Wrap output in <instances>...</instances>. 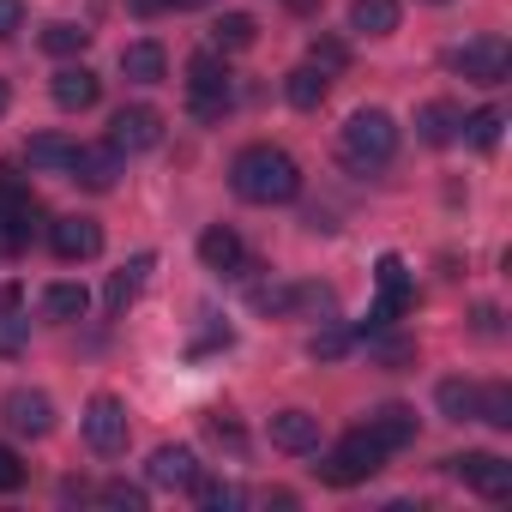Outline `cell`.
<instances>
[{"mask_svg": "<svg viewBox=\"0 0 512 512\" xmlns=\"http://www.w3.org/2000/svg\"><path fill=\"white\" fill-rule=\"evenodd\" d=\"M229 187L247 205H290L302 193V163L290 151H278V145H247L229 163Z\"/></svg>", "mask_w": 512, "mask_h": 512, "instance_id": "1", "label": "cell"}, {"mask_svg": "<svg viewBox=\"0 0 512 512\" xmlns=\"http://www.w3.org/2000/svg\"><path fill=\"white\" fill-rule=\"evenodd\" d=\"M344 163L356 169V175H368V169H386L392 157H398V121L386 115V109H356L350 115V127H344Z\"/></svg>", "mask_w": 512, "mask_h": 512, "instance_id": "2", "label": "cell"}, {"mask_svg": "<svg viewBox=\"0 0 512 512\" xmlns=\"http://www.w3.org/2000/svg\"><path fill=\"white\" fill-rule=\"evenodd\" d=\"M380 464H386V446H380L368 428H350V434H344V440H338L320 464H314V470H320L332 488H356V482H368Z\"/></svg>", "mask_w": 512, "mask_h": 512, "instance_id": "3", "label": "cell"}, {"mask_svg": "<svg viewBox=\"0 0 512 512\" xmlns=\"http://www.w3.org/2000/svg\"><path fill=\"white\" fill-rule=\"evenodd\" d=\"M187 109H193L199 121H223V115L235 109V85H229V67H223L217 49L187 61Z\"/></svg>", "mask_w": 512, "mask_h": 512, "instance_id": "4", "label": "cell"}, {"mask_svg": "<svg viewBox=\"0 0 512 512\" xmlns=\"http://www.w3.org/2000/svg\"><path fill=\"white\" fill-rule=\"evenodd\" d=\"M446 67H452L458 79H476V85H506L512 49H506V37H470V43L446 49Z\"/></svg>", "mask_w": 512, "mask_h": 512, "instance_id": "5", "label": "cell"}, {"mask_svg": "<svg viewBox=\"0 0 512 512\" xmlns=\"http://www.w3.org/2000/svg\"><path fill=\"white\" fill-rule=\"evenodd\" d=\"M85 446L97 452V458H115V452H127V404L121 398H109V392H97L91 404H85Z\"/></svg>", "mask_w": 512, "mask_h": 512, "instance_id": "6", "label": "cell"}, {"mask_svg": "<svg viewBox=\"0 0 512 512\" xmlns=\"http://www.w3.org/2000/svg\"><path fill=\"white\" fill-rule=\"evenodd\" d=\"M446 470L464 488H476L482 500H512V464L494 458V452H458V458H446Z\"/></svg>", "mask_w": 512, "mask_h": 512, "instance_id": "7", "label": "cell"}, {"mask_svg": "<svg viewBox=\"0 0 512 512\" xmlns=\"http://www.w3.org/2000/svg\"><path fill=\"white\" fill-rule=\"evenodd\" d=\"M157 139H163V115H157L151 103H127V109H115V121H109V145H115L121 157L151 151Z\"/></svg>", "mask_w": 512, "mask_h": 512, "instance_id": "8", "label": "cell"}, {"mask_svg": "<svg viewBox=\"0 0 512 512\" xmlns=\"http://www.w3.org/2000/svg\"><path fill=\"white\" fill-rule=\"evenodd\" d=\"M374 278H380V302H374V314H368V326L362 332H374V326H392L404 308H410V272H404V260L398 253H380V266H374Z\"/></svg>", "mask_w": 512, "mask_h": 512, "instance_id": "9", "label": "cell"}, {"mask_svg": "<svg viewBox=\"0 0 512 512\" xmlns=\"http://www.w3.org/2000/svg\"><path fill=\"white\" fill-rule=\"evenodd\" d=\"M0 416H7V428H13V434H25V440H43V434H55V404H49V392H31V386L7 392Z\"/></svg>", "mask_w": 512, "mask_h": 512, "instance_id": "10", "label": "cell"}, {"mask_svg": "<svg viewBox=\"0 0 512 512\" xmlns=\"http://www.w3.org/2000/svg\"><path fill=\"white\" fill-rule=\"evenodd\" d=\"M49 247L61 253L67 266H79V260H97V253H103V229L91 217H55L49 223Z\"/></svg>", "mask_w": 512, "mask_h": 512, "instance_id": "11", "label": "cell"}, {"mask_svg": "<svg viewBox=\"0 0 512 512\" xmlns=\"http://www.w3.org/2000/svg\"><path fill=\"white\" fill-rule=\"evenodd\" d=\"M67 175H73L79 187H91V193H109V187L121 181V151H115V145H79L73 163H67Z\"/></svg>", "mask_w": 512, "mask_h": 512, "instance_id": "12", "label": "cell"}, {"mask_svg": "<svg viewBox=\"0 0 512 512\" xmlns=\"http://www.w3.org/2000/svg\"><path fill=\"white\" fill-rule=\"evenodd\" d=\"M151 266H157L151 253H133V260H127L121 272H109V290H103V314H109V320H121V314H127V308L139 302V290H145Z\"/></svg>", "mask_w": 512, "mask_h": 512, "instance_id": "13", "label": "cell"}, {"mask_svg": "<svg viewBox=\"0 0 512 512\" xmlns=\"http://www.w3.org/2000/svg\"><path fill=\"white\" fill-rule=\"evenodd\" d=\"M49 91H55V103H61L67 115H85V109H97V97H103V79H97L91 67H61V73L49 79Z\"/></svg>", "mask_w": 512, "mask_h": 512, "instance_id": "14", "label": "cell"}, {"mask_svg": "<svg viewBox=\"0 0 512 512\" xmlns=\"http://www.w3.org/2000/svg\"><path fill=\"white\" fill-rule=\"evenodd\" d=\"M272 446L278 452H320V416L314 410H278L272 416Z\"/></svg>", "mask_w": 512, "mask_h": 512, "instance_id": "15", "label": "cell"}, {"mask_svg": "<svg viewBox=\"0 0 512 512\" xmlns=\"http://www.w3.org/2000/svg\"><path fill=\"white\" fill-rule=\"evenodd\" d=\"M145 476L157 488H193L199 482V452L193 446H157L151 464H145Z\"/></svg>", "mask_w": 512, "mask_h": 512, "instance_id": "16", "label": "cell"}, {"mask_svg": "<svg viewBox=\"0 0 512 512\" xmlns=\"http://www.w3.org/2000/svg\"><path fill=\"white\" fill-rule=\"evenodd\" d=\"M458 127H464V109H458V103H446V97H434V103H422V109H416V133H422V145H452V139H458Z\"/></svg>", "mask_w": 512, "mask_h": 512, "instance_id": "17", "label": "cell"}, {"mask_svg": "<svg viewBox=\"0 0 512 512\" xmlns=\"http://www.w3.org/2000/svg\"><path fill=\"white\" fill-rule=\"evenodd\" d=\"M368 434H374L386 452H398V446L416 440V410H410V404H380V410L368 416Z\"/></svg>", "mask_w": 512, "mask_h": 512, "instance_id": "18", "label": "cell"}, {"mask_svg": "<svg viewBox=\"0 0 512 512\" xmlns=\"http://www.w3.org/2000/svg\"><path fill=\"white\" fill-rule=\"evenodd\" d=\"M121 73L139 79V85H163V79H169L163 43H151V37H145V43H127V49H121Z\"/></svg>", "mask_w": 512, "mask_h": 512, "instance_id": "19", "label": "cell"}, {"mask_svg": "<svg viewBox=\"0 0 512 512\" xmlns=\"http://www.w3.org/2000/svg\"><path fill=\"white\" fill-rule=\"evenodd\" d=\"M73 151H79V145H73L67 133H31V139H25V163L43 169V175H67Z\"/></svg>", "mask_w": 512, "mask_h": 512, "instance_id": "20", "label": "cell"}, {"mask_svg": "<svg viewBox=\"0 0 512 512\" xmlns=\"http://www.w3.org/2000/svg\"><path fill=\"white\" fill-rule=\"evenodd\" d=\"M199 260H205L211 272H241V235H235L229 223H211V229L199 235Z\"/></svg>", "mask_w": 512, "mask_h": 512, "instance_id": "21", "label": "cell"}, {"mask_svg": "<svg viewBox=\"0 0 512 512\" xmlns=\"http://www.w3.org/2000/svg\"><path fill=\"white\" fill-rule=\"evenodd\" d=\"M350 31L356 37H392L398 31V0H350Z\"/></svg>", "mask_w": 512, "mask_h": 512, "instance_id": "22", "label": "cell"}, {"mask_svg": "<svg viewBox=\"0 0 512 512\" xmlns=\"http://www.w3.org/2000/svg\"><path fill=\"white\" fill-rule=\"evenodd\" d=\"M362 350H368V362H380V368H410V362H416V344H410V338H398L392 326L362 332Z\"/></svg>", "mask_w": 512, "mask_h": 512, "instance_id": "23", "label": "cell"}, {"mask_svg": "<svg viewBox=\"0 0 512 512\" xmlns=\"http://www.w3.org/2000/svg\"><path fill=\"white\" fill-rule=\"evenodd\" d=\"M326 91H332V73H320L314 61H308V67H296V73L284 79V97H290L296 109H320V103H326Z\"/></svg>", "mask_w": 512, "mask_h": 512, "instance_id": "24", "label": "cell"}, {"mask_svg": "<svg viewBox=\"0 0 512 512\" xmlns=\"http://www.w3.org/2000/svg\"><path fill=\"white\" fill-rule=\"evenodd\" d=\"M253 37H260V25H253V13H223V19L211 25V49H217V55L253 49Z\"/></svg>", "mask_w": 512, "mask_h": 512, "instance_id": "25", "label": "cell"}, {"mask_svg": "<svg viewBox=\"0 0 512 512\" xmlns=\"http://www.w3.org/2000/svg\"><path fill=\"white\" fill-rule=\"evenodd\" d=\"M434 404L446 422H476V386L470 380H440L434 386Z\"/></svg>", "mask_w": 512, "mask_h": 512, "instance_id": "26", "label": "cell"}, {"mask_svg": "<svg viewBox=\"0 0 512 512\" xmlns=\"http://www.w3.org/2000/svg\"><path fill=\"white\" fill-rule=\"evenodd\" d=\"M43 308H49V320H85L91 290H85V284H49V290H43Z\"/></svg>", "mask_w": 512, "mask_h": 512, "instance_id": "27", "label": "cell"}, {"mask_svg": "<svg viewBox=\"0 0 512 512\" xmlns=\"http://www.w3.org/2000/svg\"><path fill=\"white\" fill-rule=\"evenodd\" d=\"M476 422L488 428H512V386H476Z\"/></svg>", "mask_w": 512, "mask_h": 512, "instance_id": "28", "label": "cell"}, {"mask_svg": "<svg viewBox=\"0 0 512 512\" xmlns=\"http://www.w3.org/2000/svg\"><path fill=\"white\" fill-rule=\"evenodd\" d=\"M187 494H193V500H199L205 512H235V506H247L241 482H205V476H199V482H193Z\"/></svg>", "mask_w": 512, "mask_h": 512, "instance_id": "29", "label": "cell"}, {"mask_svg": "<svg viewBox=\"0 0 512 512\" xmlns=\"http://www.w3.org/2000/svg\"><path fill=\"white\" fill-rule=\"evenodd\" d=\"M500 127H506V115H500V109H476V115H464V127H458V133H464L476 151H494V145H500Z\"/></svg>", "mask_w": 512, "mask_h": 512, "instance_id": "30", "label": "cell"}, {"mask_svg": "<svg viewBox=\"0 0 512 512\" xmlns=\"http://www.w3.org/2000/svg\"><path fill=\"white\" fill-rule=\"evenodd\" d=\"M253 302V314H272V320H284V314H296V284H260L247 296Z\"/></svg>", "mask_w": 512, "mask_h": 512, "instance_id": "31", "label": "cell"}, {"mask_svg": "<svg viewBox=\"0 0 512 512\" xmlns=\"http://www.w3.org/2000/svg\"><path fill=\"white\" fill-rule=\"evenodd\" d=\"M85 43H91V31H85V25H67V19H55V25L43 31V49H49V55H85Z\"/></svg>", "mask_w": 512, "mask_h": 512, "instance_id": "32", "label": "cell"}, {"mask_svg": "<svg viewBox=\"0 0 512 512\" xmlns=\"http://www.w3.org/2000/svg\"><path fill=\"white\" fill-rule=\"evenodd\" d=\"M350 344H356V338H350L344 326H326V332H314V338H308V356H314V362H338Z\"/></svg>", "mask_w": 512, "mask_h": 512, "instance_id": "33", "label": "cell"}, {"mask_svg": "<svg viewBox=\"0 0 512 512\" xmlns=\"http://www.w3.org/2000/svg\"><path fill=\"white\" fill-rule=\"evenodd\" d=\"M25 332H31V320H19V308H0V356H19Z\"/></svg>", "mask_w": 512, "mask_h": 512, "instance_id": "34", "label": "cell"}, {"mask_svg": "<svg viewBox=\"0 0 512 512\" xmlns=\"http://www.w3.org/2000/svg\"><path fill=\"white\" fill-rule=\"evenodd\" d=\"M308 61H314L320 73H338V67L350 61V49H344L338 37H314V43H308Z\"/></svg>", "mask_w": 512, "mask_h": 512, "instance_id": "35", "label": "cell"}, {"mask_svg": "<svg viewBox=\"0 0 512 512\" xmlns=\"http://www.w3.org/2000/svg\"><path fill=\"white\" fill-rule=\"evenodd\" d=\"M97 500H103V506H127V512H139V506H145V488H133V482H103Z\"/></svg>", "mask_w": 512, "mask_h": 512, "instance_id": "36", "label": "cell"}, {"mask_svg": "<svg viewBox=\"0 0 512 512\" xmlns=\"http://www.w3.org/2000/svg\"><path fill=\"white\" fill-rule=\"evenodd\" d=\"M13 488H25V464L13 446H0V494H13Z\"/></svg>", "mask_w": 512, "mask_h": 512, "instance_id": "37", "label": "cell"}, {"mask_svg": "<svg viewBox=\"0 0 512 512\" xmlns=\"http://www.w3.org/2000/svg\"><path fill=\"white\" fill-rule=\"evenodd\" d=\"M25 31V0H0V43Z\"/></svg>", "mask_w": 512, "mask_h": 512, "instance_id": "38", "label": "cell"}, {"mask_svg": "<svg viewBox=\"0 0 512 512\" xmlns=\"http://www.w3.org/2000/svg\"><path fill=\"white\" fill-rule=\"evenodd\" d=\"M476 332L494 338V332H500V308H476Z\"/></svg>", "mask_w": 512, "mask_h": 512, "instance_id": "39", "label": "cell"}, {"mask_svg": "<svg viewBox=\"0 0 512 512\" xmlns=\"http://www.w3.org/2000/svg\"><path fill=\"white\" fill-rule=\"evenodd\" d=\"M25 302V284H0V308H19Z\"/></svg>", "mask_w": 512, "mask_h": 512, "instance_id": "40", "label": "cell"}, {"mask_svg": "<svg viewBox=\"0 0 512 512\" xmlns=\"http://www.w3.org/2000/svg\"><path fill=\"white\" fill-rule=\"evenodd\" d=\"M157 7H169V13H193V7H205V0H157Z\"/></svg>", "mask_w": 512, "mask_h": 512, "instance_id": "41", "label": "cell"}, {"mask_svg": "<svg viewBox=\"0 0 512 512\" xmlns=\"http://www.w3.org/2000/svg\"><path fill=\"white\" fill-rule=\"evenodd\" d=\"M7 103H13V91H7V79H0V115H7Z\"/></svg>", "mask_w": 512, "mask_h": 512, "instance_id": "42", "label": "cell"}, {"mask_svg": "<svg viewBox=\"0 0 512 512\" xmlns=\"http://www.w3.org/2000/svg\"><path fill=\"white\" fill-rule=\"evenodd\" d=\"M434 7H440V0H434Z\"/></svg>", "mask_w": 512, "mask_h": 512, "instance_id": "43", "label": "cell"}]
</instances>
